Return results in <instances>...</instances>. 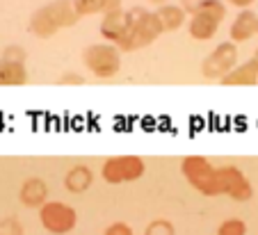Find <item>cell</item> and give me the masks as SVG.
<instances>
[{"mask_svg": "<svg viewBox=\"0 0 258 235\" xmlns=\"http://www.w3.org/2000/svg\"><path fill=\"white\" fill-rule=\"evenodd\" d=\"M80 16L76 14L71 0H50L48 5L39 7L30 16L28 30L37 39H50L64 28H73Z\"/></svg>", "mask_w": 258, "mask_h": 235, "instance_id": "1", "label": "cell"}, {"mask_svg": "<svg viewBox=\"0 0 258 235\" xmlns=\"http://www.w3.org/2000/svg\"><path fill=\"white\" fill-rule=\"evenodd\" d=\"M126 14H128V39L123 53L146 48L162 35V25L158 21L156 12H149L144 7H133V10H126Z\"/></svg>", "mask_w": 258, "mask_h": 235, "instance_id": "2", "label": "cell"}, {"mask_svg": "<svg viewBox=\"0 0 258 235\" xmlns=\"http://www.w3.org/2000/svg\"><path fill=\"white\" fill-rule=\"evenodd\" d=\"M83 64L92 75H96L101 80H110L121 71V50L117 46L107 44V41L92 44L85 48Z\"/></svg>", "mask_w": 258, "mask_h": 235, "instance_id": "3", "label": "cell"}, {"mask_svg": "<svg viewBox=\"0 0 258 235\" xmlns=\"http://www.w3.org/2000/svg\"><path fill=\"white\" fill-rule=\"evenodd\" d=\"M219 194L231 196L233 201H249L253 196V187L249 178L242 174V169H238V167H215L210 196Z\"/></svg>", "mask_w": 258, "mask_h": 235, "instance_id": "4", "label": "cell"}, {"mask_svg": "<svg viewBox=\"0 0 258 235\" xmlns=\"http://www.w3.org/2000/svg\"><path fill=\"white\" fill-rule=\"evenodd\" d=\"M146 172V165L140 155H112L107 158L101 167V176L110 185L140 181Z\"/></svg>", "mask_w": 258, "mask_h": 235, "instance_id": "5", "label": "cell"}, {"mask_svg": "<svg viewBox=\"0 0 258 235\" xmlns=\"http://www.w3.org/2000/svg\"><path fill=\"white\" fill-rule=\"evenodd\" d=\"M235 64H238V46L233 41H222L201 62V75L208 80H222L231 69H235Z\"/></svg>", "mask_w": 258, "mask_h": 235, "instance_id": "6", "label": "cell"}, {"mask_svg": "<svg viewBox=\"0 0 258 235\" xmlns=\"http://www.w3.org/2000/svg\"><path fill=\"white\" fill-rule=\"evenodd\" d=\"M39 221L48 233L53 235H64L69 230L76 228L78 215L71 206H67L64 201H46L39 208Z\"/></svg>", "mask_w": 258, "mask_h": 235, "instance_id": "7", "label": "cell"}, {"mask_svg": "<svg viewBox=\"0 0 258 235\" xmlns=\"http://www.w3.org/2000/svg\"><path fill=\"white\" fill-rule=\"evenodd\" d=\"M180 174L185 176V181L201 192L204 196H210V187H213V174L215 167L210 165L208 158L204 155H187L180 162Z\"/></svg>", "mask_w": 258, "mask_h": 235, "instance_id": "8", "label": "cell"}, {"mask_svg": "<svg viewBox=\"0 0 258 235\" xmlns=\"http://www.w3.org/2000/svg\"><path fill=\"white\" fill-rule=\"evenodd\" d=\"M101 37L107 41V44L117 46L123 53L126 48V39H128V14L126 10H117L110 12V14H103L101 21Z\"/></svg>", "mask_w": 258, "mask_h": 235, "instance_id": "9", "label": "cell"}, {"mask_svg": "<svg viewBox=\"0 0 258 235\" xmlns=\"http://www.w3.org/2000/svg\"><path fill=\"white\" fill-rule=\"evenodd\" d=\"M253 35H258V14L251 10H240L229 28V41L238 46L249 41Z\"/></svg>", "mask_w": 258, "mask_h": 235, "instance_id": "10", "label": "cell"}, {"mask_svg": "<svg viewBox=\"0 0 258 235\" xmlns=\"http://www.w3.org/2000/svg\"><path fill=\"white\" fill-rule=\"evenodd\" d=\"M224 87H249V85H258V57L253 55L251 59L242 64H235V69H231L224 78L219 80Z\"/></svg>", "mask_w": 258, "mask_h": 235, "instance_id": "11", "label": "cell"}, {"mask_svg": "<svg viewBox=\"0 0 258 235\" xmlns=\"http://www.w3.org/2000/svg\"><path fill=\"white\" fill-rule=\"evenodd\" d=\"M219 25L215 19H210V16L201 14V12H195V14L187 19V32H190V37L195 41H210L215 35H217Z\"/></svg>", "mask_w": 258, "mask_h": 235, "instance_id": "12", "label": "cell"}, {"mask_svg": "<svg viewBox=\"0 0 258 235\" xmlns=\"http://www.w3.org/2000/svg\"><path fill=\"white\" fill-rule=\"evenodd\" d=\"M28 66L0 57V87H21L28 83Z\"/></svg>", "mask_w": 258, "mask_h": 235, "instance_id": "13", "label": "cell"}, {"mask_svg": "<svg viewBox=\"0 0 258 235\" xmlns=\"http://www.w3.org/2000/svg\"><path fill=\"white\" fill-rule=\"evenodd\" d=\"M46 196H48V185L41 178H28L21 187V201L28 208H41L48 201Z\"/></svg>", "mask_w": 258, "mask_h": 235, "instance_id": "14", "label": "cell"}, {"mask_svg": "<svg viewBox=\"0 0 258 235\" xmlns=\"http://www.w3.org/2000/svg\"><path fill=\"white\" fill-rule=\"evenodd\" d=\"M92 181H94L92 169H89L87 165H76V167H71L67 172V176H64V187H67L69 192H73V194H80V192L92 187Z\"/></svg>", "mask_w": 258, "mask_h": 235, "instance_id": "15", "label": "cell"}, {"mask_svg": "<svg viewBox=\"0 0 258 235\" xmlns=\"http://www.w3.org/2000/svg\"><path fill=\"white\" fill-rule=\"evenodd\" d=\"M71 3L78 16L110 14V12L121 10V0H71Z\"/></svg>", "mask_w": 258, "mask_h": 235, "instance_id": "16", "label": "cell"}, {"mask_svg": "<svg viewBox=\"0 0 258 235\" xmlns=\"http://www.w3.org/2000/svg\"><path fill=\"white\" fill-rule=\"evenodd\" d=\"M156 16L158 21H160L162 25V32H176V30H180L183 25L187 23V14L183 10H180L178 5H162L156 10Z\"/></svg>", "mask_w": 258, "mask_h": 235, "instance_id": "17", "label": "cell"}, {"mask_svg": "<svg viewBox=\"0 0 258 235\" xmlns=\"http://www.w3.org/2000/svg\"><path fill=\"white\" fill-rule=\"evenodd\" d=\"M197 12H201V14L210 16V19H215L217 23H222V21L226 19V14H229V10H226V3H224V0H204Z\"/></svg>", "mask_w": 258, "mask_h": 235, "instance_id": "18", "label": "cell"}, {"mask_svg": "<svg viewBox=\"0 0 258 235\" xmlns=\"http://www.w3.org/2000/svg\"><path fill=\"white\" fill-rule=\"evenodd\" d=\"M217 235H247V224L238 217H231V219H224L219 224Z\"/></svg>", "mask_w": 258, "mask_h": 235, "instance_id": "19", "label": "cell"}, {"mask_svg": "<svg viewBox=\"0 0 258 235\" xmlns=\"http://www.w3.org/2000/svg\"><path fill=\"white\" fill-rule=\"evenodd\" d=\"M0 57H3V59H10V62L25 64V57H28V53H25L23 46L12 44V46H5V48H3V55H0Z\"/></svg>", "mask_w": 258, "mask_h": 235, "instance_id": "20", "label": "cell"}, {"mask_svg": "<svg viewBox=\"0 0 258 235\" xmlns=\"http://www.w3.org/2000/svg\"><path fill=\"white\" fill-rule=\"evenodd\" d=\"M146 235H174V228L167 219H158L146 228Z\"/></svg>", "mask_w": 258, "mask_h": 235, "instance_id": "21", "label": "cell"}, {"mask_svg": "<svg viewBox=\"0 0 258 235\" xmlns=\"http://www.w3.org/2000/svg\"><path fill=\"white\" fill-rule=\"evenodd\" d=\"M103 235H133V228L128 224H123V221H114V224L107 226Z\"/></svg>", "mask_w": 258, "mask_h": 235, "instance_id": "22", "label": "cell"}, {"mask_svg": "<svg viewBox=\"0 0 258 235\" xmlns=\"http://www.w3.org/2000/svg\"><path fill=\"white\" fill-rule=\"evenodd\" d=\"M201 3H204V0H178V7H180L183 12H185L187 16H192L197 10H199Z\"/></svg>", "mask_w": 258, "mask_h": 235, "instance_id": "23", "label": "cell"}, {"mask_svg": "<svg viewBox=\"0 0 258 235\" xmlns=\"http://www.w3.org/2000/svg\"><path fill=\"white\" fill-rule=\"evenodd\" d=\"M85 80L78 73H64V78H59V85H83Z\"/></svg>", "mask_w": 258, "mask_h": 235, "instance_id": "24", "label": "cell"}, {"mask_svg": "<svg viewBox=\"0 0 258 235\" xmlns=\"http://www.w3.org/2000/svg\"><path fill=\"white\" fill-rule=\"evenodd\" d=\"M224 3L231 5V7H238V10H251L253 0H224Z\"/></svg>", "mask_w": 258, "mask_h": 235, "instance_id": "25", "label": "cell"}, {"mask_svg": "<svg viewBox=\"0 0 258 235\" xmlns=\"http://www.w3.org/2000/svg\"><path fill=\"white\" fill-rule=\"evenodd\" d=\"M149 3H153V5H158V7L167 5V0H149Z\"/></svg>", "mask_w": 258, "mask_h": 235, "instance_id": "26", "label": "cell"}, {"mask_svg": "<svg viewBox=\"0 0 258 235\" xmlns=\"http://www.w3.org/2000/svg\"><path fill=\"white\" fill-rule=\"evenodd\" d=\"M256 57H258V50H256Z\"/></svg>", "mask_w": 258, "mask_h": 235, "instance_id": "27", "label": "cell"}]
</instances>
